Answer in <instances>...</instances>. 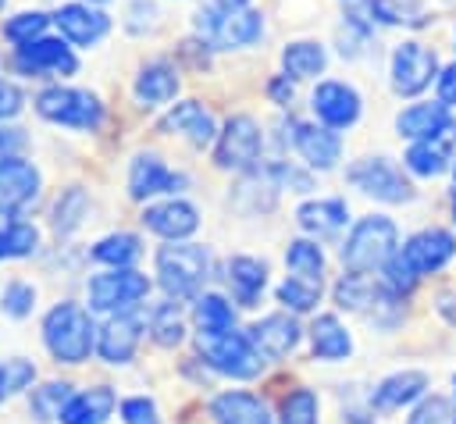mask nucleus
Returning a JSON list of instances; mask_svg holds the SVG:
<instances>
[{
    "mask_svg": "<svg viewBox=\"0 0 456 424\" xmlns=\"http://www.w3.org/2000/svg\"><path fill=\"white\" fill-rule=\"evenodd\" d=\"M196 36L214 50H242L264 36V14L249 4L207 0L196 11Z\"/></svg>",
    "mask_w": 456,
    "mask_h": 424,
    "instance_id": "1",
    "label": "nucleus"
},
{
    "mask_svg": "<svg viewBox=\"0 0 456 424\" xmlns=\"http://www.w3.org/2000/svg\"><path fill=\"white\" fill-rule=\"evenodd\" d=\"M43 346L57 363H82L96 349V324L75 299L53 303L43 317Z\"/></svg>",
    "mask_w": 456,
    "mask_h": 424,
    "instance_id": "2",
    "label": "nucleus"
},
{
    "mask_svg": "<svg viewBox=\"0 0 456 424\" xmlns=\"http://www.w3.org/2000/svg\"><path fill=\"white\" fill-rule=\"evenodd\" d=\"M157 267V285L164 289L167 299H196L210 278V249L196 242H167L153 257Z\"/></svg>",
    "mask_w": 456,
    "mask_h": 424,
    "instance_id": "3",
    "label": "nucleus"
},
{
    "mask_svg": "<svg viewBox=\"0 0 456 424\" xmlns=\"http://www.w3.org/2000/svg\"><path fill=\"white\" fill-rule=\"evenodd\" d=\"M395 249H399L395 221L385 214H363L353 221L346 242L338 246V260L349 271H381Z\"/></svg>",
    "mask_w": 456,
    "mask_h": 424,
    "instance_id": "4",
    "label": "nucleus"
},
{
    "mask_svg": "<svg viewBox=\"0 0 456 424\" xmlns=\"http://www.w3.org/2000/svg\"><path fill=\"white\" fill-rule=\"evenodd\" d=\"M36 114L50 125L78 128V132H96L103 125V103L89 89L75 86H46L36 96Z\"/></svg>",
    "mask_w": 456,
    "mask_h": 424,
    "instance_id": "5",
    "label": "nucleus"
},
{
    "mask_svg": "<svg viewBox=\"0 0 456 424\" xmlns=\"http://www.w3.org/2000/svg\"><path fill=\"white\" fill-rule=\"evenodd\" d=\"M200 353H203L207 367H214L224 378H235V381H249L264 371V356L256 353L249 335L235 331V328L221 331V335H200Z\"/></svg>",
    "mask_w": 456,
    "mask_h": 424,
    "instance_id": "6",
    "label": "nucleus"
},
{
    "mask_svg": "<svg viewBox=\"0 0 456 424\" xmlns=\"http://www.w3.org/2000/svg\"><path fill=\"white\" fill-rule=\"evenodd\" d=\"M146 296H150V278L132 267H110L86 281V299H89V310L96 314L135 310Z\"/></svg>",
    "mask_w": 456,
    "mask_h": 424,
    "instance_id": "7",
    "label": "nucleus"
},
{
    "mask_svg": "<svg viewBox=\"0 0 456 424\" xmlns=\"http://www.w3.org/2000/svg\"><path fill=\"white\" fill-rule=\"evenodd\" d=\"M264 150V132L249 114H232L214 139V164L221 171H249L256 167Z\"/></svg>",
    "mask_w": 456,
    "mask_h": 424,
    "instance_id": "8",
    "label": "nucleus"
},
{
    "mask_svg": "<svg viewBox=\"0 0 456 424\" xmlns=\"http://www.w3.org/2000/svg\"><path fill=\"white\" fill-rule=\"evenodd\" d=\"M346 178L370 200H381V203H410L413 200V185L406 182V175L399 171V164L392 157H363L356 160Z\"/></svg>",
    "mask_w": 456,
    "mask_h": 424,
    "instance_id": "9",
    "label": "nucleus"
},
{
    "mask_svg": "<svg viewBox=\"0 0 456 424\" xmlns=\"http://www.w3.org/2000/svg\"><path fill=\"white\" fill-rule=\"evenodd\" d=\"M11 64H14V71L36 75V78H46V75H75L78 71V57L71 53L68 39H46V36L14 46Z\"/></svg>",
    "mask_w": 456,
    "mask_h": 424,
    "instance_id": "10",
    "label": "nucleus"
},
{
    "mask_svg": "<svg viewBox=\"0 0 456 424\" xmlns=\"http://www.w3.org/2000/svg\"><path fill=\"white\" fill-rule=\"evenodd\" d=\"M395 257L417 274V278H428L435 271H442L452 257H456V235L445 232V228H420L413 232L399 249Z\"/></svg>",
    "mask_w": 456,
    "mask_h": 424,
    "instance_id": "11",
    "label": "nucleus"
},
{
    "mask_svg": "<svg viewBox=\"0 0 456 424\" xmlns=\"http://www.w3.org/2000/svg\"><path fill=\"white\" fill-rule=\"evenodd\" d=\"M392 89L399 96H417L438 78V57L424 43H399L392 50Z\"/></svg>",
    "mask_w": 456,
    "mask_h": 424,
    "instance_id": "12",
    "label": "nucleus"
},
{
    "mask_svg": "<svg viewBox=\"0 0 456 424\" xmlns=\"http://www.w3.org/2000/svg\"><path fill=\"white\" fill-rule=\"evenodd\" d=\"M310 110L317 114L321 125L342 132V128H353V125L360 121L363 103H360V93H356L349 82L324 78V82H317L314 93H310Z\"/></svg>",
    "mask_w": 456,
    "mask_h": 424,
    "instance_id": "13",
    "label": "nucleus"
},
{
    "mask_svg": "<svg viewBox=\"0 0 456 424\" xmlns=\"http://www.w3.org/2000/svg\"><path fill=\"white\" fill-rule=\"evenodd\" d=\"M189 185L185 175L171 171L157 153L142 150L128 164V196L132 200H153V196H175Z\"/></svg>",
    "mask_w": 456,
    "mask_h": 424,
    "instance_id": "14",
    "label": "nucleus"
},
{
    "mask_svg": "<svg viewBox=\"0 0 456 424\" xmlns=\"http://www.w3.org/2000/svg\"><path fill=\"white\" fill-rule=\"evenodd\" d=\"M142 317L135 310H121V314H107V321L96 328V356L103 363H128L135 356V346L142 338Z\"/></svg>",
    "mask_w": 456,
    "mask_h": 424,
    "instance_id": "15",
    "label": "nucleus"
},
{
    "mask_svg": "<svg viewBox=\"0 0 456 424\" xmlns=\"http://www.w3.org/2000/svg\"><path fill=\"white\" fill-rule=\"evenodd\" d=\"M139 221H142L146 232H153L167 242H182L200 228V210H196V203L171 196V200H160V203H146Z\"/></svg>",
    "mask_w": 456,
    "mask_h": 424,
    "instance_id": "16",
    "label": "nucleus"
},
{
    "mask_svg": "<svg viewBox=\"0 0 456 424\" xmlns=\"http://www.w3.org/2000/svg\"><path fill=\"white\" fill-rule=\"evenodd\" d=\"M53 25L61 29V36L75 46H96L107 32H110V18L89 4V0H75V4H61L53 11Z\"/></svg>",
    "mask_w": 456,
    "mask_h": 424,
    "instance_id": "17",
    "label": "nucleus"
},
{
    "mask_svg": "<svg viewBox=\"0 0 456 424\" xmlns=\"http://www.w3.org/2000/svg\"><path fill=\"white\" fill-rule=\"evenodd\" d=\"M292 150L306 160V167L314 171H331L342 157V139L335 128L328 125H310V121H292Z\"/></svg>",
    "mask_w": 456,
    "mask_h": 424,
    "instance_id": "18",
    "label": "nucleus"
},
{
    "mask_svg": "<svg viewBox=\"0 0 456 424\" xmlns=\"http://www.w3.org/2000/svg\"><path fill=\"white\" fill-rule=\"evenodd\" d=\"M246 335H249V342L256 346V353L264 360H285L299 346L303 328H299V321L292 314H267V317L253 321L246 328Z\"/></svg>",
    "mask_w": 456,
    "mask_h": 424,
    "instance_id": "19",
    "label": "nucleus"
},
{
    "mask_svg": "<svg viewBox=\"0 0 456 424\" xmlns=\"http://www.w3.org/2000/svg\"><path fill=\"white\" fill-rule=\"evenodd\" d=\"M157 128L164 135H185L192 146H210L217 139V125H214V114L200 103V100H182L175 103L160 121Z\"/></svg>",
    "mask_w": 456,
    "mask_h": 424,
    "instance_id": "20",
    "label": "nucleus"
},
{
    "mask_svg": "<svg viewBox=\"0 0 456 424\" xmlns=\"http://www.w3.org/2000/svg\"><path fill=\"white\" fill-rule=\"evenodd\" d=\"M331 296H335L338 310H353V314H374L378 303L399 299L385 281H374L367 271H349V274H342V278L335 281Z\"/></svg>",
    "mask_w": 456,
    "mask_h": 424,
    "instance_id": "21",
    "label": "nucleus"
},
{
    "mask_svg": "<svg viewBox=\"0 0 456 424\" xmlns=\"http://www.w3.org/2000/svg\"><path fill=\"white\" fill-rule=\"evenodd\" d=\"M452 128V118H449V107L442 100H428V103H410L406 110H399L395 118V132L399 139H410V143H420V139H438Z\"/></svg>",
    "mask_w": 456,
    "mask_h": 424,
    "instance_id": "22",
    "label": "nucleus"
},
{
    "mask_svg": "<svg viewBox=\"0 0 456 424\" xmlns=\"http://www.w3.org/2000/svg\"><path fill=\"white\" fill-rule=\"evenodd\" d=\"M175 93H178V68L167 64V61H150V64H142L139 75H135V82H132V96H135V103L146 107V110L171 103Z\"/></svg>",
    "mask_w": 456,
    "mask_h": 424,
    "instance_id": "23",
    "label": "nucleus"
},
{
    "mask_svg": "<svg viewBox=\"0 0 456 424\" xmlns=\"http://www.w3.org/2000/svg\"><path fill=\"white\" fill-rule=\"evenodd\" d=\"M428 395V374L424 371H395L381 378L370 392V406L378 410H403L410 403H420Z\"/></svg>",
    "mask_w": 456,
    "mask_h": 424,
    "instance_id": "24",
    "label": "nucleus"
},
{
    "mask_svg": "<svg viewBox=\"0 0 456 424\" xmlns=\"http://www.w3.org/2000/svg\"><path fill=\"white\" fill-rule=\"evenodd\" d=\"M210 420L214 424H274L264 399L246 392V388H232L210 399Z\"/></svg>",
    "mask_w": 456,
    "mask_h": 424,
    "instance_id": "25",
    "label": "nucleus"
},
{
    "mask_svg": "<svg viewBox=\"0 0 456 424\" xmlns=\"http://www.w3.org/2000/svg\"><path fill=\"white\" fill-rule=\"evenodd\" d=\"M118 395L110 385H93L82 392H71V399L61 410V424H107V417L114 413Z\"/></svg>",
    "mask_w": 456,
    "mask_h": 424,
    "instance_id": "26",
    "label": "nucleus"
},
{
    "mask_svg": "<svg viewBox=\"0 0 456 424\" xmlns=\"http://www.w3.org/2000/svg\"><path fill=\"white\" fill-rule=\"evenodd\" d=\"M36 196H39V171H36V164L21 160L18 153L0 157V200L21 210Z\"/></svg>",
    "mask_w": 456,
    "mask_h": 424,
    "instance_id": "27",
    "label": "nucleus"
},
{
    "mask_svg": "<svg viewBox=\"0 0 456 424\" xmlns=\"http://www.w3.org/2000/svg\"><path fill=\"white\" fill-rule=\"evenodd\" d=\"M306 335H310L314 360L338 363V360H349V353H353V335H349V328L335 314H317Z\"/></svg>",
    "mask_w": 456,
    "mask_h": 424,
    "instance_id": "28",
    "label": "nucleus"
},
{
    "mask_svg": "<svg viewBox=\"0 0 456 424\" xmlns=\"http://www.w3.org/2000/svg\"><path fill=\"white\" fill-rule=\"evenodd\" d=\"M296 221L299 228L310 235V239H328V235H338L349 221V207L346 200H310L296 210Z\"/></svg>",
    "mask_w": 456,
    "mask_h": 424,
    "instance_id": "29",
    "label": "nucleus"
},
{
    "mask_svg": "<svg viewBox=\"0 0 456 424\" xmlns=\"http://www.w3.org/2000/svg\"><path fill=\"white\" fill-rule=\"evenodd\" d=\"M224 278L239 306H256L260 292L267 289V264L256 257H232L224 264Z\"/></svg>",
    "mask_w": 456,
    "mask_h": 424,
    "instance_id": "30",
    "label": "nucleus"
},
{
    "mask_svg": "<svg viewBox=\"0 0 456 424\" xmlns=\"http://www.w3.org/2000/svg\"><path fill=\"white\" fill-rule=\"evenodd\" d=\"M192 324L200 335H221L235 328V306L221 292H200L192 299Z\"/></svg>",
    "mask_w": 456,
    "mask_h": 424,
    "instance_id": "31",
    "label": "nucleus"
},
{
    "mask_svg": "<svg viewBox=\"0 0 456 424\" xmlns=\"http://www.w3.org/2000/svg\"><path fill=\"white\" fill-rule=\"evenodd\" d=\"M89 257L96 264H107V267H132L142 257V242L132 232H110V235H103V239L93 242Z\"/></svg>",
    "mask_w": 456,
    "mask_h": 424,
    "instance_id": "32",
    "label": "nucleus"
},
{
    "mask_svg": "<svg viewBox=\"0 0 456 424\" xmlns=\"http://www.w3.org/2000/svg\"><path fill=\"white\" fill-rule=\"evenodd\" d=\"M324 64H328V53L314 39H296L281 50V68L292 78H317L324 71Z\"/></svg>",
    "mask_w": 456,
    "mask_h": 424,
    "instance_id": "33",
    "label": "nucleus"
},
{
    "mask_svg": "<svg viewBox=\"0 0 456 424\" xmlns=\"http://www.w3.org/2000/svg\"><path fill=\"white\" fill-rule=\"evenodd\" d=\"M406 171L417 175V178H438L445 167H449V153L442 146V135L438 139H420L406 150Z\"/></svg>",
    "mask_w": 456,
    "mask_h": 424,
    "instance_id": "34",
    "label": "nucleus"
},
{
    "mask_svg": "<svg viewBox=\"0 0 456 424\" xmlns=\"http://www.w3.org/2000/svg\"><path fill=\"white\" fill-rule=\"evenodd\" d=\"M321 278H306V274H289L278 289H274V296H278V303L285 306V310H292V314H306V310H314L317 303H321Z\"/></svg>",
    "mask_w": 456,
    "mask_h": 424,
    "instance_id": "35",
    "label": "nucleus"
},
{
    "mask_svg": "<svg viewBox=\"0 0 456 424\" xmlns=\"http://www.w3.org/2000/svg\"><path fill=\"white\" fill-rule=\"evenodd\" d=\"M285 267L292 274H306V278H324V249L317 246V239H292L285 249Z\"/></svg>",
    "mask_w": 456,
    "mask_h": 424,
    "instance_id": "36",
    "label": "nucleus"
},
{
    "mask_svg": "<svg viewBox=\"0 0 456 424\" xmlns=\"http://www.w3.org/2000/svg\"><path fill=\"white\" fill-rule=\"evenodd\" d=\"M150 335H153V342L157 346H164V349H171V346H178L182 338H185V321H182V314H178V303H160V306H153V314H150Z\"/></svg>",
    "mask_w": 456,
    "mask_h": 424,
    "instance_id": "37",
    "label": "nucleus"
},
{
    "mask_svg": "<svg viewBox=\"0 0 456 424\" xmlns=\"http://www.w3.org/2000/svg\"><path fill=\"white\" fill-rule=\"evenodd\" d=\"M317 420H321V403L310 388H292L289 395H281L278 424H317Z\"/></svg>",
    "mask_w": 456,
    "mask_h": 424,
    "instance_id": "38",
    "label": "nucleus"
},
{
    "mask_svg": "<svg viewBox=\"0 0 456 424\" xmlns=\"http://www.w3.org/2000/svg\"><path fill=\"white\" fill-rule=\"evenodd\" d=\"M39 232L28 221H7L0 224V260H14V257H28L36 253Z\"/></svg>",
    "mask_w": 456,
    "mask_h": 424,
    "instance_id": "39",
    "label": "nucleus"
},
{
    "mask_svg": "<svg viewBox=\"0 0 456 424\" xmlns=\"http://www.w3.org/2000/svg\"><path fill=\"white\" fill-rule=\"evenodd\" d=\"M86 210H89L86 192H82V189H68V192L57 200V207H53V232H57V235H71V232L86 221Z\"/></svg>",
    "mask_w": 456,
    "mask_h": 424,
    "instance_id": "40",
    "label": "nucleus"
},
{
    "mask_svg": "<svg viewBox=\"0 0 456 424\" xmlns=\"http://www.w3.org/2000/svg\"><path fill=\"white\" fill-rule=\"evenodd\" d=\"M68 399H71V385L68 381H46V385L32 388V413H36V420H57Z\"/></svg>",
    "mask_w": 456,
    "mask_h": 424,
    "instance_id": "41",
    "label": "nucleus"
},
{
    "mask_svg": "<svg viewBox=\"0 0 456 424\" xmlns=\"http://www.w3.org/2000/svg\"><path fill=\"white\" fill-rule=\"evenodd\" d=\"M46 21H50V18H46L43 11H18V14H11V18L4 21V39H7V43H14V46L32 43V39H39V36H43Z\"/></svg>",
    "mask_w": 456,
    "mask_h": 424,
    "instance_id": "42",
    "label": "nucleus"
},
{
    "mask_svg": "<svg viewBox=\"0 0 456 424\" xmlns=\"http://www.w3.org/2000/svg\"><path fill=\"white\" fill-rule=\"evenodd\" d=\"M36 381V367L32 360H21V356H11V360H0V403L25 392L28 385Z\"/></svg>",
    "mask_w": 456,
    "mask_h": 424,
    "instance_id": "43",
    "label": "nucleus"
},
{
    "mask_svg": "<svg viewBox=\"0 0 456 424\" xmlns=\"http://www.w3.org/2000/svg\"><path fill=\"white\" fill-rule=\"evenodd\" d=\"M406 424H456V403L445 395H424L410 410Z\"/></svg>",
    "mask_w": 456,
    "mask_h": 424,
    "instance_id": "44",
    "label": "nucleus"
},
{
    "mask_svg": "<svg viewBox=\"0 0 456 424\" xmlns=\"http://www.w3.org/2000/svg\"><path fill=\"white\" fill-rule=\"evenodd\" d=\"M367 11L381 25H420V11L410 0H367Z\"/></svg>",
    "mask_w": 456,
    "mask_h": 424,
    "instance_id": "45",
    "label": "nucleus"
},
{
    "mask_svg": "<svg viewBox=\"0 0 456 424\" xmlns=\"http://www.w3.org/2000/svg\"><path fill=\"white\" fill-rule=\"evenodd\" d=\"M32 306H36V289H32L28 281H7V285H4V292H0V310H4L7 317L21 321V317L32 314Z\"/></svg>",
    "mask_w": 456,
    "mask_h": 424,
    "instance_id": "46",
    "label": "nucleus"
},
{
    "mask_svg": "<svg viewBox=\"0 0 456 424\" xmlns=\"http://www.w3.org/2000/svg\"><path fill=\"white\" fill-rule=\"evenodd\" d=\"M121 420L125 424H160V410L150 395H128V399H121Z\"/></svg>",
    "mask_w": 456,
    "mask_h": 424,
    "instance_id": "47",
    "label": "nucleus"
},
{
    "mask_svg": "<svg viewBox=\"0 0 456 424\" xmlns=\"http://www.w3.org/2000/svg\"><path fill=\"white\" fill-rule=\"evenodd\" d=\"M153 25H157V7H153L150 0H132L125 29H128V32H146V29L153 32Z\"/></svg>",
    "mask_w": 456,
    "mask_h": 424,
    "instance_id": "48",
    "label": "nucleus"
},
{
    "mask_svg": "<svg viewBox=\"0 0 456 424\" xmlns=\"http://www.w3.org/2000/svg\"><path fill=\"white\" fill-rule=\"evenodd\" d=\"M21 107H25V96H21V89H18L14 82L0 78V121L14 118V114H18Z\"/></svg>",
    "mask_w": 456,
    "mask_h": 424,
    "instance_id": "49",
    "label": "nucleus"
},
{
    "mask_svg": "<svg viewBox=\"0 0 456 424\" xmlns=\"http://www.w3.org/2000/svg\"><path fill=\"white\" fill-rule=\"evenodd\" d=\"M292 82H296V78H292V75H285V71H281V75H274V78L267 82V96H271L278 107H289V103H292V96H296V86H292Z\"/></svg>",
    "mask_w": 456,
    "mask_h": 424,
    "instance_id": "50",
    "label": "nucleus"
},
{
    "mask_svg": "<svg viewBox=\"0 0 456 424\" xmlns=\"http://www.w3.org/2000/svg\"><path fill=\"white\" fill-rule=\"evenodd\" d=\"M435 82H438V100L445 107H456V64H449Z\"/></svg>",
    "mask_w": 456,
    "mask_h": 424,
    "instance_id": "51",
    "label": "nucleus"
},
{
    "mask_svg": "<svg viewBox=\"0 0 456 424\" xmlns=\"http://www.w3.org/2000/svg\"><path fill=\"white\" fill-rule=\"evenodd\" d=\"M21 146H25V135H21L18 128H0V157L14 153V150H21Z\"/></svg>",
    "mask_w": 456,
    "mask_h": 424,
    "instance_id": "52",
    "label": "nucleus"
},
{
    "mask_svg": "<svg viewBox=\"0 0 456 424\" xmlns=\"http://www.w3.org/2000/svg\"><path fill=\"white\" fill-rule=\"evenodd\" d=\"M452 221H456V192H452Z\"/></svg>",
    "mask_w": 456,
    "mask_h": 424,
    "instance_id": "53",
    "label": "nucleus"
},
{
    "mask_svg": "<svg viewBox=\"0 0 456 424\" xmlns=\"http://www.w3.org/2000/svg\"><path fill=\"white\" fill-rule=\"evenodd\" d=\"M228 4H249V0H228Z\"/></svg>",
    "mask_w": 456,
    "mask_h": 424,
    "instance_id": "54",
    "label": "nucleus"
},
{
    "mask_svg": "<svg viewBox=\"0 0 456 424\" xmlns=\"http://www.w3.org/2000/svg\"><path fill=\"white\" fill-rule=\"evenodd\" d=\"M89 4H107V0H89Z\"/></svg>",
    "mask_w": 456,
    "mask_h": 424,
    "instance_id": "55",
    "label": "nucleus"
},
{
    "mask_svg": "<svg viewBox=\"0 0 456 424\" xmlns=\"http://www.w3.org/2000/svg\"><path fill=\"white\" fill-rule=\"evenodd\" d=\"M449 132H456V121H452V128H449Z\"/></svg>",
    "mask_w": 456,
    "mask_h": 424,
    "instance_id": "56",
    "label": "nucleus"
},
{
    "mask_svg": "<svg viewBox=\"0 0 456 424\" xmlns=\"http://www.w3.org/2000/svg\"><path fill=\"white\" fill-rule=\"evenodd\" d=\"M452 175H456V160H452Z\"/></svg>",
    "mask_w": 456,
    "mask_h": 424,
    "instance_id": "57",
    "label": "nucleus"
},
{
    "mask_svg": "<svg viewBox=\"0 0 456 424\" xmlns=\"http://www.w3.org/2000/svg\"><path fill=\"white\" fill-rule=\"evenodd\" d=\"M4 4H7V0H0V11H4Z\"/></svg>",
    "mask_w": 456,
    "mask_h": 424,
    "instance_id": "58",
    "label": "nucleus"
},
{
    "mask_svg": "<svg viewBox=\"0 0 456 424\" xmlns=\"http://www.w3.org/2000/svg\"><path fill=\"white\" fill-rule=\"evenodd\" d=\"M452 385H456V378H452Z\"/></svg>",
    "mask_w": 456,
    "mask_h": 424,
    "instance_id": "59",
    "label": "nucleus"
}]
</instances>
